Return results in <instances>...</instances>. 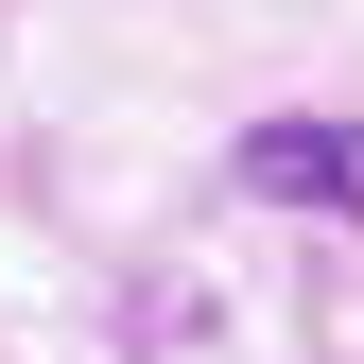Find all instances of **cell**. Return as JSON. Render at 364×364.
Listing matches in <instances>:
<instances>
[{"label":"cell","mask_w":364,"mask_h":364,"mask_svg":"<svg viewBox=\"0 0 364 364\" xmlns=\"http://www.w3.org/2000/svg\"><path fill=\"white\" fill-rule=\"evenodd\" d=\"M243 208L278 225H364V122H243Z\"/></svg>","instance_id":"1"}]
</instances>
